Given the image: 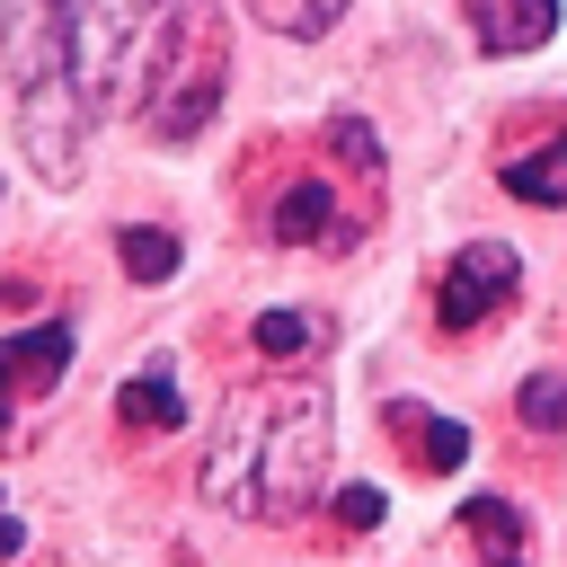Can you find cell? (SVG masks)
Instances as JSON below:
<instances>
[{"mask_svg":"<svg viewBox=\"0 0 567 567\" xmlns=\"http://www.w3.org/2000/svg\"><path fill=\"white\" fill-rule=\"evenodd\" d=\"M337 399L319 372H292V381H266L248 399L221 408L213 425V452H204V496L239 523H292L319 505L328 487V443H337Z\"/></svg>","mask_w":567,"mask_h":567,"instance_id":"1","label":"cell"},{"mask_svg":"<svg viewBox=\"0 0 567 567\" xmlns=\"http://www.w3.org/2000/svg\"><path fill=\"white\" fill-rule=\"evenodd\" d=\"M221 80H230V35H221V9L213 0H177L159 44L142 53L133 71V106L159 142H195L221 106Z\"/></svg>","mask_w":567,"mask_h":567,"instance_id":"2","label":"cell"},{"mask_svg":"<svg viewBox=\"0 0 567 567\" xmlns=\"http://www.w3.org/2000/svg\"><path fill=\"white\" fill-rule=\"evenodd\" d=\"M89 115H97V97L71 80V62H62L53 27H44V0H35V18H27V35H18V142H27V159H35L44 186H71V177H80V159H89Z\"/></svg>","mask_w":567,"mask_h":567,"instance_id":"3","label":"cell"},{"mask_svg":"<svg viewBox=\"0 0 567 567\" xmlns=\"http://www.w3.org/2000/svg\"><path fill=\"white\" fill-rule=\"evenodd\" d=\"M168 9L177 0H44V27L62 44V62H71V80L89 97H115L142 71V53L159 44Z\"/></svg>","mask_w":567,"mask_h":567,"instance_id":"4","label":"cell"},{"mask_svg":"<svg viewBox=\"0 0 567 567\" xmlns=\"http://www.w3.org/2000/svg\"><path fill=\"white\" fill-rule=\"evenodd\" d=\"M514 275H523V257L505 248V239H470L452 266H443V284H434V319L461 337V328H478V319H496L505 301H514Z\"/></svg>","mask_w":567,"mask_h":567,"instance_id":"5","label":"cell"},{"mask_svg":"<svg viewBox=\"0 0 567 567\" xmlns=\"http://www.w3.org/2000/svg\"><path fill=\"white\" fill-rule=\"evenodd\" d=\"M470 35L487 53H540L558 35V0H470Z\"/></svg>","mask_w":567,"mask_h":567,"instance_id":"6","label":"cell"},{"mask_svg":"<svg viewBox=\"0 0 567 567\" xmlns=\"http://www.w3.org/2000/svg\"><path fill=\"white\" fill-rule=\"evenodd\" d=\"M62 372H71V319H44V328L9 337V390L18 399H44Z\"/></svg>","mask_w":567,"mask_h":567,"instance_id":"7","label":"cell"},{"mask_svg":"<svg viewBox=\"0 0 567 567\" xmlns=\"http://www.w3.org/2000/svg\"><path fill=\"white\" fill-rule=\"evenodd\" d=\"M275 239H284V248H310V239H346V221H337V195H328L319 177L284 186V195H275Z\"/></svg>","mask_w":567,"mask_h":567,"instance_id":"8","label":"cell"},{"mask_svg":"<svg viewBox=\"0 0 567 567\" xmlns=\"http://www.w3.org/2000/svg\"><path fill=\"white\" fill-rule=\"evenodd\" d=\"M115 416H124L133 434H177V425H186V399H177V381H168V363H151V372H133V381L115 390Z\"/></svg>","mask_w":567,"mask_h":567,"instance_id":"9","label":"cell"},{"mask_svg":"<svg viewBox=\"0 0 567 567\" xmlns=\"http://www.w3.org/2000/svg\"><path fill=\"white\" fill-rule=\"evenodd\" d=\"M390 425H399V443H408L416 470H461V461H470V434H461L452 416H434V408H408V399H399Z\"/></svg>","mask_w":567,"mask_h":567,"instance_id":"10","label":"cell"},{"mask_svg":"<svg viewBox=\"0 0 567 567\" xmlns=\"http://www.w3.org/2000/svg\"><path fill=\"white\" fill-rule=\"evenodd\" d=\"M496 186L523 195V204H567V133L540 142V151H514V159L496 168Z\"/></svg>","mask_w":567,"mask_h":567,"instance_id":"11","label":"cell"},{"mask_svg":"<svg viewBox=\"0 0 567 567\" xmlns=\"http://www.w3.org/2000/svg\"><path fill=\"white\" fill-rule=\"evenodd\" d=\"M115 257H124L133 284H168V275H177V239H168V230H142V221L115 230Z\"/></svg>","mask_w":567,"mask_h":567,"instance_id":"12","label":"cell"},{"mask_svg":"<svg viewBox=\"0 0 567 567\" xmlns=\"http://www.w3.org/2000/svg\"><path fill=\"white\" fill-rule=\"evenodd\" d=\"M257 18H266L275 35H292V44H310V35H328V27L346 18V0H257Z\"/></svg>","mask_w":567,"mask_h":567,"instance_id":"13","label":"cell"},{"mask_svg":"<svg viewBox=\"0 0 567 567\" xmlns=\"http://www.w3.org/2000/svg\"><path fill=\"white\" fill-rule=\"evenodd\" d=\"M248 337H257V354L284 363V354H310V346H319V319H310V310H266Z\"/></svg>","mask_w":567,"mask_h":567,"instance_id":"14","label":"cell"},{"mask_svg":"<svg viewBox=\"0 0 567 567\" xmlns=\"http://www.w3.org/2000/svg\"><path fill=\"white\" fill-rule=\"evenodd\" d=\"M523 425L532 434H558L567 425V372H532L523 381Z\"/></svg>","mask_w":567,"mask_h":567,"instance_id":"15","label":"cell"},{"mask_svg":"<svg viewBox=\"0 0 567 567\" xmlns=\"http://www.w3.org/2000/svg\"><path fill=\"white\" fill-rule=\"evenodd\" d=\"M461 523H470V532H478V540H505V549H514V540H523V514H514V505H505V496H470V505H461Z\"/></svg>","mask_w":567,"mask_h":567,"instance_id":"16","label":"cell"},{"mask_svg":"<svg viewBox=\"0 0 567 567\" xmlns=\"http://www.w3.org/2000/svg\"><path fill=\"white\" fill-rule=\"evenodd\" d=\"M328 523H337V532H372V523H381V487H363V478L337 487V496H328Z\"/></svg>","mask_w":567,"mask_h":567,"instance_id":"17","label":"cell"},{"mask_svg":"<svg viewBox=\"0 0 567 567\" xmlns=\"http://www.w3.org/2000/svg\"><path fill=\"white\" fill-rule=\"evenodd\" d=\"M328 142H337V151H346V159H354L363 177L381 168V142H372V124H354V115H337V124H328Z\"/></svg>","mask_w":567,"mask_h":567,"instance_id":"18","label":"cell"},{"mask_svg":"<svg viewBox=\"0 0 567 567\" xmlns=\"http://www.w3.org/2000/svg\"><path fill=\"white\" fill-rule=\"evenodd\" d=\"M505 567H523V558H505Z\"/></svg>","mask_w":567,"mask_h":567,"instance_id":"19","label":"cell"}]
</instances>
